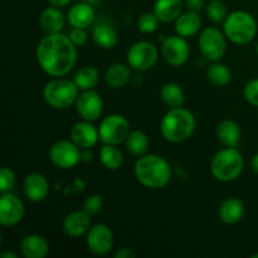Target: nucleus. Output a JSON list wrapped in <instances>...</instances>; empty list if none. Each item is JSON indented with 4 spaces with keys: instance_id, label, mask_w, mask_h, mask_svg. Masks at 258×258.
Instances as JSON below:
<instances>
[{
    "instance_id": "39",
    "label": "nucleus",
    "mask_w": 258,
    "mask_h": 258,
    "mask_svg": "<svg viewBox=\"0 0 258 258\" xmlns=\"http://www.w3.org/2000/svg\"><path fill=\"white\" fill-rule=\"evenodd\" d=\"M186 7L190 12L198 13L199 10L203 9L204 0H186Z\"/></svg>"
},
{
    "instance_id": "2",
    "label": "nucleus",
    "mask_w": 258,
    "mask_h": 258,
    "mask_svg": "<svg viewBox=\"0 0 258 258\" xmlns=\"http://www.w3.org/2000/svg\"><path fill=\"white\" fill-rule=\"evenodd\" d=\"M135 176L141 185L149 189H161L171 179V168L161 156L151 154L139 158L135 164Z\"/></svg>"
},
{
    "instance_id": "44",
    "label": "nucleus",
    "mask_w": 258,
    "mask_h": 258,
    "mask_svg": "<svg viewBox=\"0 0 258 258\" xmlns=\"http://www.w3.org/2000/svg\"><path fill=\"white\" fill-rule=\"evenodd\" d=\"M256 52H257V54H258V43H257V48H256Z\"/></svg>"
},
{
    "instance_id": "16",
    "label": "nucleus",
    "mask_w": 258,
    "mask_h": 258,
    "mask_svg": "<svg viewBox=\"0 0 258 258\" xmlns=\"http://www.w3.org/2000/svg\"><path fill=\"white\" fill-rule=\"evenodd\" d=\"M71 140L82 150H90L100 140V133L91 121H81L75 123L71 128Z\"/></svg>"
},
{
    "instance_id": "20",
    "label": "nucleus",
    "mask_w": 258,
    "mask_h": 258,
    "mask_svg": "<svg viewBox=\"0 0 258 258\" xmlns=\"http://www.w3.org/2000/svg\"><path fill=\"white\" fill-rule=\"evenodd\" d=\"M92 38L93 42L102 49H112L118 42L115 28L105 20L96 23L92 30Z\"/></svg>"
},
{
    "instance_id": "25",
    "label": "nucleus",
    "mask_w": 258,
    "mask_h": 258,
    "mask_svg": "<svg viewBox=\"0 0 258 258\" xmlns=\"http://www.w3.org/2000/svg\"><path fill=\"white\" fill-rule=\"evenodd\" d=\"M217 136L227 148H237L241 140V127L236 121L224 120L218 125Z\"/></svg>"
},
{
    "instance_id": "35",
    "label": "nucleus",
    "mask_w": 258,
    "mask_h": 258,
    "mask_svg": "<svg viewBox=\"0 0 258 258\" xmlns=\"http://www.w3.org/2000/svg\"><path fill=\"white\" fill-rule=\"evenodd\" d=\"M15 185V175L14 171L9 168H3L0 170V191L3 193H9Z\"/></svg>"
},
{
    "instance_id": "14",
    "label": "nucleus",
    "mask_w": 258,
    "mask_h": 258,
    "mask_svg": "<svg viewBox=\"0 0 258 258\" xmlns=\"http://www.w3.org/2000/svg\"><path fill=\"white\" fill-rule=\"evenodd\" d=\"M161 53H163L164 59L169 64L179 67L188 60L190 49H189L185 38L180 37V35H174V37H168L164 40Z\"/></svg>"
},
{
    "instance_id": "10",
    "label": "nucleus",
    "mask_w": 258,
    "mask_h": 258,
    "mask_svg": "<svg viewBox=\"0 0 258 258\" xmlns=\"http://www.w3.org/2000/svg\"><path fill=\"white\" fill-rule=\"evenodd\" d=\"M158 54V49L153 43L141 40L130 47L127 52V63L133 70L144 72L155 66Z\"/></svg>"
},
{
    "instance_id": "7",
    "label": "nucleus",
    "mask_w": 258,
    "mask_h": 258,
    "mask_svg": "<svg viewBox=\"0 0 258 258\" xmlns=\"http://www.w3.org/2000/svg\"><path fill=\"white\" fill-rule=\"evenodd\" d=\"M130 123L122 115L113 113L105 117L101 122L98 133H100V140L103 144L110 145H118L127 139L130 134Z\"/></svg>"
},
{
    "instance_id": "15",
    "label": "nucleus",
    "mask_w": 258,
    "mask_h": 258,
    "mask_svg": "<svg viewBox=\"0 0 258 258\" xmlns=\"http://www.w3.org/2000/svg\"><path fill=\"white\" fill-rule=\"evenodd\" d=\"M23 193L25 198L34 203L43 202L49 193V183L43 174L32 173L25 176L23 181Z\"/></svg>"
},
{
    "instance_id": "33",
    "label": "nucleus",
    "mask_w": 258,
    "mask_h": 258,
    "mask_svg": "<svg viewBox=\"0 0 258 258\" xmlns=\"http://www.w3.org/2000/svg\"><path fill=\"white\" fill-rule=\"evenodd\" d=\"M159 18L153 13H145L141 15L138 20V29L144 34H150L154 33L159 27Z\"/></svg>"
},
{
    "instance_id": "6",
    "label": "nucleus",
    "mask_w": 258,
    "mask_h": 258,
    "mask_svg": "<svg viewBox=\"0 0 258 258\" xmlns=\"http://www.w3.org/2000/svg\"><path fill=\"white\" fill-rule=\"evenodd\" d=\"M78 91L80 88L77 87L75 81L57 77L44 86L43 97L50 107L64 110L76 103V100L80 95Z\"/></svg>"
},
{
    "instance_id": "5",
    "label": "nucleus",
    "mask_w": 258,
    "mask_h": 258,
    "mask_svg": "<svg viewBox=\"0 0 258 258\" xmlns=\"http://www.w3.org/2000/svg\"><path fill=\"white\" fill-rule=\"evenodd\" d=\"M244 160L237 148H226L214 155L211 171L217 180L229 183L236 180L243 171Z\"/></svg>"
},
{
    "instance_id": "37",
    "label": "nucleus",
    "mask_w": 258,
    "mask_h": 258,
    "mask_svg": "<svg viewBox=\"0 0 258 258\" xmlns=\"http://www.w3.org/2000/svg\"><path fill=\"white\" fill-rule=\"evenodd\" d=\"M68 37L71 38L73 44L77 45V47L85 45L86 42H87V33H86V29H83V28H72Z\"/></svg>"
},
{
    "instance_id": "26",
    "label": "nucleus",
    "mask_w": 258,
    "mask_h": 258,
    "mask_svg": "<svg viewBox=\"0 0 258 258\" xmlns=\"http://www.w3.org/2000/svg\"><path fill=\"white\" fill-rule=\"evenodd\" d=\"M130 68L122 63H115L110 66L105 73V81L110 87L121 88L130 81Z\"/></svg>"
},
{
    "instance_id": "4",
    "label": "nucleus",
    "mask_w": 258,
    "mask_h": 258,
    "mask_svg": "<svg viewBox=\"0 0 258 258\" xmlns=\"http://www.w3.org/2000/svg\"><path fill=\"white\" fill-rule=\"evenodd\" d=\"M223 30L226 37L234 44H248L257 34V22L248 12L236 10L227 15Z\"/></svg>"
},
{
    "instance_id": "1",
    "label": "nucleus",
    "mask_w": 258,
    "mask_h": 258,
    "mask_svg": "<svg viewBox=\"0 0 258 258\" xmlns=\"http://www.w3.org/2000/svg\"><path fill=\"white\" fill-rule=\"evenodd\" d=\"M39 67L50 77L68 75L77 62V45L62 33L47 34L39 40L35 50Z\"/></svg>"
},
{
    "instance_id": "29",
    "label": "nucleus",
    "mask_w": 258,
    "mask_h": 258,
    "mask_svg": "<svg viewBox=\"0 0 258 258\" xmlns=\"http://www.w3.org/2000/svg\"><path fill=\"white\" fill-rule=\"evenodd\" d=\"M126 149L134 156H143L149 149V138L145 133L140 130H133L125 140Z\"/></svg>"
},
{
    "instance_id": "3",
    "label": "nucleus",
    "mask_w": 258,
    "mask_h": 258,
    "mask_svg": "<svg viewBox=\"0 0 258 258\" xmlns=\"http://www.w3.org/2000/svg\"><path fill=\"white\" fill-rule=\"evenodd\" d=\"M197 121L193 113L184 107H171L160 122V133L166 141L183 143L193 135Z\"/></svg>"
},
{
    "instance_id": "34",
    "label": "nucleus",
    "mask_w": 258,
    "mask_h": 258,
    "mask_svg": "<svg viewBox=\"0 0 258 258\" xmlns=\"http://www.w3.org/2000/svg\"><path fill=\"white\" fill-rule=\"evenodd\" d=\"M103 208V199L100 194H91L86 198L83 203V211L87 212L90 216H96Z\"/></svg>"
},
{
    "instance_id": "18",
    "label": "nucleus",
    "mask_w": 258,
    "mask_h": 258,
    "mask_svg": "<svg viewBox=\"0 0 258 258\" xmlns=\"http://www.w3.org/2000/svg\"><path fill=\"white\" fill-rule=\"evenodd\" d=\"M91 228V216L85 211H76L63 221V231L70 237H81Z\"/></svg>"
},
{
    "instance_id": "11",
    "label": "nucleus",
    "mask_w": 258,
    "mask_h": 258,
    "mask_svg": "<svg viewBox=\"0 0 258 258\" xmlns=\"http://www.w3.org/2000/svg\"><path fill=\"white\" fill-rule=\"evenodd\" d=\"M115 237L111 228L106 224H96L91 227L87 232V243L88 249L97 256H105L112 249Z\"/></svg>"
},
{
    "instance_id": "43",
    "label": "nucleus",
    "mask_w": 258,
    "mask_h": 258,
    "mask_svg": "<svg viewBox=\"0 0 258 258\" xmlns=\"http://www.w3.org/2000/svg\"><path fill=\"white\" fill-rule=\"evenodd\" d=\"M251 258H258V253H253V254H252V256H251Z\"/></svg>"
},
{
    "instance_id": "42",
    "label": "nucleus",
    "mask_w": 258,
    "mask_h": 258,
    "mask_svg": "<svg viewBox=\"0 0 258 258\" xmlns=\"http://www.w3.org/2000/svg\"><path fill=\"white\" fill-rule=\"evenodd\" d=\"M2 258H18V254L14 253V252H4L2 253Z\"/></svg>"
},
{
    "instance_id": "12",
    "label": "nucleus",
    "mask_w": 258,
    "mask_h": 258,
    "mask_svg": "<svg viewBox=\"0 0 258 258\" xmlns=\"http://www.w3.org/2000/svg\"><path fill=\"white\" fill-rule=\"evenodd\" d=\"M76 110L86 121H96L103 112V101L100 93L95 90L82 91L76 100Z\"/></svg>"
},
{
    "instance_id": "41",
    "label": "nucleus",
    "mask_w": 258,
    "mask_h": 258,
    "mask_svg": "<svg viewBox=\"0 0 258 258\" xmlns=\"http://www.w3.org/2000/svg\"><path fill=\"white\" fill-rule=\"evenodd\" d=\"M251 168H252V170L254 171V173L258 174V153L256 154V155L253 156V158H252V160H251Z\"/></svg>"
},
{
    "instance_id": "28",
    "label": "nucleus",
    "mask_w": 258,
    "mask_h": 258,
    "mask_svg": "<svg viewBox=\"0 0 258 258\" xmlns=\"http://www.w3.org/2000/svg\"><path fill=\"white\" fill-rule=\"evenodd\" d=\"M73 81L81 91L93 90L100 82V72L93 66H86L76 73Z\"/></svg>"
},
{
    "instance_id": "40",
    "label": "nucleus",
    "mask_w": 258,
    "mask_h": 258,
    "mask_svg": "<svg viewBox=\"0 0 258 258\" xmlns=\"http://www.w3.org/2000/svg\"><path fill=\"white\" fill-rule=\"evenodd\" d=\"M52 7H57V8H63L67 7L68 4L71 3V0H47Z\"/></svg>"
},
{
    "instance_id": "8",
    "label": "nucleus",
    "mask_w": 258,
    "mask_h": 258,
    "mask_svg": "<svg viewBox=\"0 0 258 258\" xmlns=\"http://www.w3.org/2000/svg\"><path fill=\"white\" fill-rule=\"evenodd\" d=\"M199 49L207 59L217 62L224 55L227 49L226 34L217 28H206L199 34Z\"/></svg>"
},
{
    "instance_id": "31",
    "label": "nucleus",
    "mask_w": 258,
    "mask_h": 258,
    "mask_svg": "<svg viewBox=\"0 0 258 258\" xmlns=\"http://www.w3.org/2000/svg\"><path fill=\"white\" fill-rule=\"evenodd\" d=\"M160 97L169 107H180L184 103V92L176 83L169 82L161 87Z\"/></svg>"
},
{
    "instance_id": "32",
    "label": "nucleus",
    "mask_w": 258,
    "mask_h": 258,
    "mask_svg": "<svg viewBox=\"0 0 258 258\" xmlns=\"http://www.w3.org/2000/svg\"><path fill=\"white\" fill-rule=\"evenodd\" d=\"M207 15L209 20H212L216 24L223 23L227 18V7L221 0H212L207 5Z\"/></svg>"
},
{
    "instance_id": "24",
    "label": "nucleus",
    "mask_w": 258,
    "mask_h": 258,
    "mask_svg": "<svg viewBox=\"0 0 258 258\" xmlns=\"http://www.w3.org/2000/svg\"><path fill=\"white\" fill-rule=\"evenodd\" d=\"M201 25L202 19L198 13L189 10V12L179 15L178 19L175 20V32L180 37L189 38L199 32Z\"/></svg>"
},
{
    "instance_id": "17",
    "label": "nucleus",
    "mask_w": 258,
    "mask_h": 258,
    "mask_svg": "<svg viewBox=\"0 0 258 258\" xmlns=\"http://www.w3.org/2000/svg\"><path fill=\"white\" fill-rule=\"evenodd\" d=\"M19 249L25 258H44L49 253V244L39 234H27L20 241Z\"/></svg>"
},
{
    "instance_id": "9",
    "label": "nucleus",
    "mask_w": 258,
    "mask_h": 258,
    "mask_svg": "<svg viewBox=\"0 0 258 258\" xmlns=\"http://www.w3.org/2000/svg\"><path fill=\"white\" fill-rule=\"evenodd\" d=\"M49 160L57 168L71 169L82 160V153L72 140H60L50 146Z\"/></svg>"
},
{
    "instance_id": "38",
    "label": "nucleus",
    "mask_w": 258,
    "mask_h": 258,
    "mask_svg": "<svg viewBox=\"0 0 258 258\" xmlns=\"http://www.w3.org/2000/svg\"><path fill=\"white\" fill-rule=\"evenodd\" d=\"M115 258H136V253L131 248H127V247H123V248L117 249L113 254Z\"/></svg>"
},
{
    "instance_id": "21",
    "label": "nucleus",
    "mask_w": 258,
    "mask_h": 258,
    "mask_svg": "<svg viewBox=\"0 0 258 258\" xmlns=\"http://www.w3.org/2000/svg\"><path fill=\"white\" fill-rule=\"evenodd\" d=\"M64 15L60 12L59 8L49 7L45 8L39 17V25L42 30L47 34L59 33L64 27Z\"/></svg>"
},
{
    "instance_id": "22",
    "label": "nucleus",
    "mask_w": 258,
    "mask_h": 258,
    "mask_svg": "<svg viewBox=\"0 0 258 258\" xmlns=\"http://www.w3.org/2000/svg\"><path fill=\"white\" fill-rule=\"evenodd\" d=\"M219 218L226 224H236L243 218L244 204L238 198H228L219 207Z\"/></svg>"
},
{
    "instance_id": "23",
    "label": "nucleus",
    "mask_w": 258,
    "mask_h": 258,
    "mask_svg": "<svg viewBox=\"0 0 258 258\" xmlns=\"http://www.w3.org/2000/svg\"><path fill=\"white\" fill-rule=\"evenodd\" d=\"M183 12V0H156L154 14L163 23H170L178 19Z\"/></svg>"
},
{
    "instance_id": "30",
    "label": "nucleus",
    "mask_w": 258,
    "mask_h": 258,
    "mask_svg": "<svg viewBox=\"0 0 258 258\" xmlns=\"http://www.w3.org/2000/svg\"><path fill=\"white\" fill-rule=\"evenodd\" d=\"M207 77L212 85L217 86V87H224L231 82V71L223 63H219L217 60L216 63L211 64L207 70Z\"/></svg>"
},
{
    "instance_id": "27",
    "label": "nucleus",
    "mask_w": 258,
    "mask_h": 258,
    "mask_svg": "<svg viewBox=\"0 0 258 258\" xmlns=\"http://www.w3.org/2000/svg\"><path fill=\"white\" fill-rule=\"evenodd\" d=\"M100 161L108 170H117L123 164V154L117 145L105 144L100 150Z\"/></svg>"
},
{
    "instance_id": "13",
    "label": "nucleus",
    "mask_w": 258,
    "mask_h": 258,
    "mask_svg": "<svg viewBox=\"0 0 258 258\" xmlns=\"http://www.w3.org/2000/svg\"><path fill=\"white\" fill-rule=\"evenodd\" d=\"M24 204L17 196L3 193L0 198V223L4 227H12L19 223L24 217Z\"/></svg>"
},
{
    "instance_id": "19",
    "label": "nucleus",
    "mask_w": 258,
    "mask_h": 258,
    "mask_svg": "<svg viewBox=\"0 0 258 258\" xmlns=\"http://www.w3.org/2000/svg\"><path fill=\"white\" fill-rule=\"evenodd\" d=\"M96 13L90 3H78L73 5L68 12V23L73 28H86L91 27L95 22Z\"/></svg>"
},
{
    "instance_id": "36",
    "label": "nucleus",
    "mask_w": 258,
    "mask_h": 258,
    "mask_svg": "<svg viewBox=\"0 0 258 258\" xmlns=\"http://www.w3.org/2000/svg\"><path fill=\"white\" fill-rule=\"evenodd\" d=\"M243 95L244 98H246L252 106L258 107V78H253V80L247 82V85L244 86Z\"/></svg>"
}]
</instances>
